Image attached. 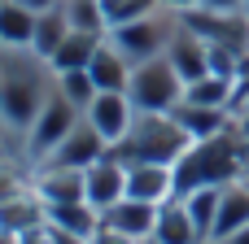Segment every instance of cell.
<instances>
[{
    "label": "cell",
    "mask_w": 249,
    "mask_h": 244,
    "mask_svg": "<svg viewBox=\"0 0 249 244\" xmlns=\"http://www.w3.org/2000/svg\"><path fill=\"white\" fill-rule=\"evenodd\" d=\"M105 153H109L105 135H101V131H96L88 118H79V122H74V131H70V135H66V140H61V144L48 153V157H44V162H53V166H79V170H88V166H92V162H101Z\"/></svg>",
    "instance_id": "cell-10"
},
{
    "label": "cell",
    "mask_w": 249,
    "mask_h": 244,
    "mask_svg": "<svg viewBox=\"0 0 249 244\" xmlns=\"http://www.w3.org/2000/svg\"><path fill=\"white\" fill-rule=\"evenodd\" d=\"M18 192H22V179H18L13 170H4V166H0V201L18 196Z\"/></svg>",
    "instance_id": "cell-28"
},
{
    "label": "cell",
    "mask_w": 249,
    "mask_h": 244,
    "mask_svg": "<svg viewBox=\"0 0 249 244\" xmlns=\"http://www.w3.org/2000/svg\"><path fill=\"white\" fill-rule=\"evenodd\" d=\"M162 9H171V13H193V9H201V0H162Z\"/></svg>",
    "instance_id": "cell-30"
},
{
    "label": "cell",
    "mask_w": 249,
    "mask_h": 244,
    "mask_svg": "<svg viewBox=\"0 0 249 244\" xmlns=\"http://www.w3.org/2000/svg\"><path fill=\"white\" fill-rule=\"evenodd\" d=\"M219 244H249V227H241V231H232V236H223Z\"/></svg>",
    "instance_id": "cell-32"
},
{
    "label": "cell",
    "mask_w": 249,
    "mask_h": 244,
    "mask_svg": "<svg viewBox=\"0 0 249 244\" xmlns=\"http://www.w3.org/2000/svg\"><path fill=\"white\" fill-rule=\"evenodd\" d=\"M201 244H219V240H201Z\"/></svg>",
    "instance_id": "cell-36"
},
{
    "label": "cell",
    "mask_w": 249,
    "mask_h": 244,
    "mask_svg": "<svg viewBox=\"0 0 249 244\" xmlns=\"http://www.w3.org/2000/svg\"><path fill=\"white\" fill-rule=\"evenodd\" d=\"M83 183H88V201L105 214L109 205H118L127 196V162H118L114 153H105L101 162H92L83 170Z\"/></svg>",
    "instance_id": "cell-11"
},
{
    "label": "cell",
    "mask_w": 249,
    "mask_h": 244,
    "mask_svg": "<svg viewBox=\"0 0 249 244\" xmlns=\"http://www.w3.org/2000/svg\"><path fill=\"white\" fill-rule=\"evenodd\" d=\"M57 92H61L74 109H83V114H88V105L101 96V87H96V79H92L88 70H66V74H57Z\"/></svg>",
    "instance_id": "cell-24"
},
{
    "label": "cell",
    "mask_w": 249,
    "mask_h": 244,
    "mask_svg": "<svg viewBox=\"0 0 249 244\" xmlns=\"http://www.w3.org/2000/svg\"><path fill=\"white\" fill-rule=\"evenodd\" d=\"M175 26H179V13L153 9V13H144V17H136V22L109 26V44H114L131 65H140V61H149V57H162V52H166Z\"/></svg>",
    "instance_id": "cell-5"
},
{
    "label": "cell",
    "mask_w": 249,
    "mask_h": 244,
    "mask_svg": "<svg viewBox=\"0 0 249 244\" xmlns=\"http://www.w3.org/2000/svg\"><path fill=\"white\" fill-rule=\"evenodd\" d=\"M241 135H245V144H249V118H241Z\"/></svg>",
    "instance_id": "cell-33"
},
{
    "label": "cell",
    "mask_w": 249,
    "mask_h": 244,
    "mask_svg": "<svg viewBox=\"0 0 249 244\" xmlns=\"http://www.w3.org/2000/svg\"><path fill=\"white\" fill-rule=\"evenodd\" d=\"M127 196L149 201V205H162V201L179 196V188H175V166H158V162H136V166H127Z\"/></svg>",
    "instance_id": "cell-12"
},
{
    "label": "cell",
    "mask_w": 249,
    "mask_h": 244,
    "mask_svg": "<svg viewBox=\"0 0 249 244\" xmlns=\"http://www.w3.org/2000/svg\"><path fill=\"white\" fill-rule=\"evenodd\" d=\"M61 9H66V17H70V31H96V35H109L105 4H101V0H66Z\"/></svg>",
    "instance_id": "cell-25"
},
{
    "label": "cell",
    "mask_w": 249,
    "mask_h": 244,
    "mask_svg": "<svg viewBox=\"0 0 249 244\" xmlns=\"http://www.w3.org/2000/svg\"><path fill=\"white\" fill-rule=\"evenodd\" d=\"M245 13H249V0H245Z\"/></svg>",
    "instance_id": "cell-38"
},
{
    "label": "cell",
    "mask_w": 249,
    "mask_h": 244,
    "mask_svg": "<svg viewBox=\"0 0 249 244\" xmlns=\"http://www.w3.org/2000/svg\"><path fill=\"white\" fill-rule=\"evenodd\" d=\"M101 223L114 227V231H123L127 240H149L153 227H158V205L136 201V196H123L118 205H109V210L101 214Z\"/></svg>",
    "instance_id": "cell-13"
},
{
    "label": "cell",
    "mask_w": 249,
    "mask_h": 244,
    "mask_svg": "<svg viewBox=\"0 0 249 244\" xmlns=\"http://www.w3.org/2000/svg\"><path fill=\"white\" fill-rule=\"evenodd\" d=\"M101 39H105V35H96V31H70V35L61 39V48L48 57L53 74H66V70H88V65H92V52L101 48Z\"/></svg>",
    "instance_id": "cell-18"
},
{
    "label": "cell",
    "mask_w": 249,
    "mask_h": 244,
    "mask_svg": "<svg viewBox=\"0 0 249 244\" xmlns=\"http://www.w3.org/2000/svg\"><path fill=\"white\" fill-rule=\"evenodd\" d=\"M57 74L35 48H0V131L26 140L44 100L53 96Z\"/></svg>",
    "instance_id": "cell-1"
},
{
    "label": "cell",
    "mask_w": 249,
    "mask_h": 244,
    "mask_svg": "<svg viewBox=\"0 0 249 244\" xmlns=\"http://www.w3.org/2000/svg\"><path fill=\"white\" fill-rule=\"evenodd\" d=\"M83 118V109H74L57 87H53V96L44 100V109H39V118L31 122V131H26V157H35V162H44L70 131H74V122Z\"/></svg>",
    "instance_id": "cell-6"
},
{
    "label": "cell",
    "mask_w": 249,
    "mask_h": 244,
    "mask_svg": "<svg viewBox=\"0 0 249 244\" xmlns=\"http://www.w3.org/2000/svg\"><path fill=\"white\" fill-rule=\"evenodd\" d=\"M88 74L96 79V87L101 92H127V83H131V61L109 44V35L101 39V48L92 52V65H88Z\"/></svg>",
    "instance_id": "cell-16"
},
{
    "label": "cell",
    "mask_w": 249,
    "mask_h": 244,
    "mask_svg": "<svg viewBox=\"0 0 249 244\" xmlns=\"http://www.w3.org/2000/svg\"><path fill=\"white\" fill-rule=\"evenodd\" d=\"M127 96L140 114H171L179 100H184V79L179 70L171 65V57H149L140 65H131V83H127Z\"/></svg>",
    "instance_id": "cell-4"
},
{
    "label": "cell",
    "mask_w": 249,
    "mask_h": 244,
    "mask_svg": "<svg viewBox=\"0 0 249 244\" xmlns=\"http://www.w3.org/2000/svg\"><path fill=\"white\" fill-rule=\"evenodd\" d=\"M48 223L57 231H70V236H92L101 227V210L92 201H66V205H48Z\"/></svg>",
    "instance_id": "cell-19"
},
{
    "label": "cell",
    "mask_w": 249,
    "mask_h": 244,
    "mask_svg": "<svg viewBox=\"0 0 249 244\" xmlns=\"http://www.w3.org/2000/svg\"><path fill=\"white\" fill-rule=\"evenodd\" d=\"M136 244H158V240H153V236H149V240H136Z\"/></svg>",
    "instance_id": "cell-34"
},
{
    "label": "cell",
    "mask_w": 249,
    "mask_h": 244,
    "mask_svg": "<svg viewBox=\"0 0 249 244\" xmlns=\"http://www.w3.org/2000/svg\"><path fill=\"white\" fill-rule=\"evenodd\" d=\"M31 188L44 205H66V201H88V183L79 166H53L39 162V170L31 175Z\"/></svg>",
    "instance_id": "cell-9"
},
{
    "label": "cell",
    "mask_w": 249,
    "mask_h": 244,
    "mask_svg": "<svg viewBox=\"0 0 249 244\" xmlns=\"http://www.w3.org/2000/svg\"><path fill=\"white\" fill-rule=\"evenodd\" d=\"M245 157L249 144L241 135V122L223 135H210V140H193V148L175 162V188L179 192H193V188H228L245 175Z\"/></svg>",
    "instance_id": "cell-2"
},
{
    "label": "cell",
    "mask_w": 249,
    "mask_h": 244,
    "mask_svg": "<svg viewBox=\"0 0 249 244\" xmlns=\"http://www.w3.org/2000/svg\"><path fill=\"white\" fill-rule=\"evenodd\" d=\"M39 13L22 0H0V48H31Z\"/></svg>",
    "instance_id": "cell-17"
},
{
    "label": "cell",
    "mask_w": 249,
    "mask_h": 244,
    "mask_svg": "<svg viewBox=\"0 0 249 244\" xmlns=\"http://www.w3.org/2000/svg\"><path fill=\"white\" fill-rule=\"evenodd\" d=\"M245 170H249V157H245Z\"/></svg>",
    "instance_id": "cell-37"
},
{
    "label": "cell",
    "mask_w": 249,
    "mask_h": 244,
    "mask_svg": "<svg viewBox=\"0 0 249 244\" xmlns=\"http://www.w3.org/2000/svg\"><path fill=\"white\" fill-rule=\"evenodd\" d=\"M88 244H136V240H127L123 231H114V227H105V223H101V227L88 236Z\"/></svg>",
    "instance_id": "cell-27"
},
{
    "label": "cell",
    "mask_w": 249,
    "mask_h": 244,
    "mask_svg": "<svg viewBox=\"0 0 249 244\" xmlns=\"http://www.w3.org/2000/svg\"><path fill=\"white\" fill-rule=\"evenodd\" d=\"M193 148V135L175 122V114H140L136 109V122L127 131L123 144H114L109 153L127 166L136 162H158V166H175L184 153Z\"/></svg>",
    "instance_id": "cell-3"
},
{
    "label": "cell",
    "mask_w": 249,
    "mask_h": 244,
    "mask_svg": "<svg viewBox=\"0 0 249 244\" xmlns=\"http://www.w3.org/2000/svg\"><path fill=\"white\" fill-rule=\"evenodd\" d=\"M201 9H214V13H241L245 0H201Z\"/></svg>",
    "instance_id": "cell-29"
},
{
    "label": "cell",
    "mask_w": 249,
    "mask_h": 244,
    "mask_svg": "<svg viewBox=\"0 0 249 244\" xmlns=\"http://www.w3.org/2000/svg\"><path fill=\"white\" fill-rule=\"evenodd\" d=\"M175 122L193 135V140H210V135H223V131H232L241 118L232 114V109H214V105H193V100H179L175 109Z\"/></svg>",
    "instance_id": "cell-14"
},
{
    "label": "cell",
    "mask_w": 249,
    "mask_h": 244,
    "mask_svg": "<svg viewBox=\"0 0 249 244\" xmlns=\"http://www.w3.org/2000/svg\"><path fill=\"white\" fill-rule=\"evenodd\" d=\"M66 35H70V17H66V9H48V13H39V22H35V39H31V48H35L39 57H53V52L61 48Z\"/></svg>",
    "instance_id": "cell-23"
},
{
    "label": "cell",
    "mask_w": 249,
    "mask_h": 244,
    "mask_svg": "<svg viewBox=\"0 0 249 244\" xmlns=\"http://www.w3.org/2000/svg\"><path fill=\"white\" fill-rule=\"evenodd\" d=\"M153 240H158V244H201V240H206V236L197 231V223H193V214H188L184 196H171V201H162V205H158Z\"/></svg>",
    "instance_id": "cell-15"
},
{
    "label": "cell",
    "mask_w": 249,
    "mask_h": 244,
    "mask_svg": "<svg viewBox=\"0 0 249 244\" xmlns=\"http://www.w3.org/2000/svg\"><path fill=\"white\" fill-rule=\"evenodd\" d=\"M184 100H193V105H214V109H232V100H236V79H228V74H201V79H193L188 87H184Z\"/></svg>",
    "instance_id": "cell-21"
},
{
    "label": "cell",
    "mask_w": 249,
    "mask_h": 244,
    "mask_svg": "<svg viewBox=\"0 0 249 244\" xmlns=\"http://www.w3.org/2000/svg\"><path fill=\"white\" fill-rule=\"evenodd\" d=\"M241 179H245V183H249V170H245V175H241Z\"/></svg>",
    "instance_id": "cell-35"
},
{
    "label": "cell",
    "mask_w": 249,
    "mask_h": 244,
    "mask_svg": "<svg viewBox=\"0 0 249 244\" xmlns=\"http://www.w3.org/2000/svg\"><path fill=\"white\" fill-rule=\"evenodd\" d=\"M83 118H88V122L105 135V144L114 148V144L127 140V131H131V122H136V105H131L127 92H101V96L88 105Z\"/></svg>",
    "instance_id": "cell-7"
},
{
    "label": "cell",
    "mask_w": 249,
    "mask_h": 244,
    "mask_svg": "<svg viewBox=\"0 0 249 244\" xmlns=\"http://www.w3.org/2000/svg\"><path fill=\"white\" fill-rule=\"evenodd\" d=\"M166 57H171V65L179 70L184 87H188L193 79L210 74V39H206V35H197L184 17H179V26H175L171 44H166Z\"/></svg>",
    "instance_id": "cell-8"
},
{
    "label": "cell",
    "mask_w": 249,
    "mask_h": 244,
    "mask_svg": "<svg viewBox=\"0 0 249 244\" xmlns=\"http://www.w3.org/2000/svg\"><path fill=\"white\" fill-rule=\"evenodd\" d=\"M26 9H35V13H48V9H61L66 0H22Z\"/></svg>",
    "instance_id": "cell-31"
},
{
    "label": "cell",
    "mask_w": 249,
    "mask_h": 244,
    "mask_svg": "<svg viewBox=\"0 0 249 244\" xmlns=\"http://www.w3.org/2000/svg\"><path fill=\"white\" fill-rule=\"evenodd\" d=\"M241 227H249V183H245V179H236V183L223 188V205H219L214 240H223V236H232V231H241Z\"/></svg>",
    "instance_id": "cell-20"
},
{
    "label": "cell",
    "mask_w": 249,
    "mask_h": 244,
    "mask_svg": "<svg viewBox=\"0 0 249 244\" xmlns=\"http://www.w3.org/2000/svg\"><path fill=\"white\" fill-rule=\"evenodd\" d=\"M105 4V22L109 26H123V22H136L153 9H162V0H101Z\"/></svg>",
    "instance_id": "cell-26"
},
{
    "label": "cell",
    "mask_w": 249,
    "mask_h": 244,
    "mask_svg": "<svg viewBox=\"0 0 249 244\" xmlns=\"http://www.w3.org/2000/svg\"><path fill=\"white\" fill-rule=\"evenodd\" d=\"M179 196H184V205H188V214H193L197 231H201L206 240H214V223H219L223 188H193V192H179Z\"/></svg>",
    "instance_id": "cell-22"
}]
</instances>
